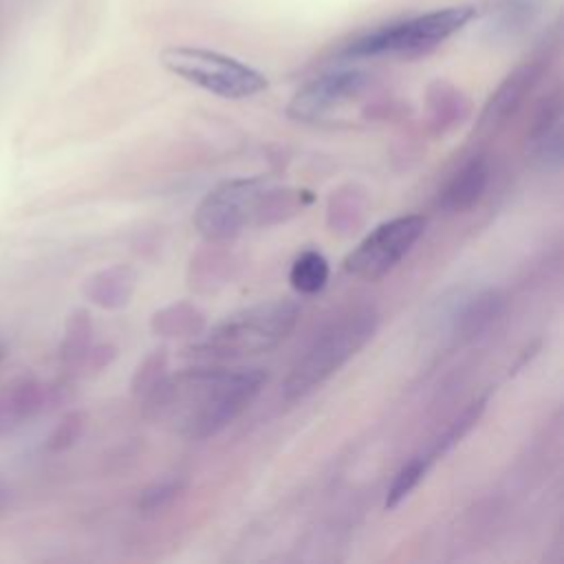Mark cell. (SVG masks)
I'll return each instance as SVG.
<instances>
[{"label":"cell","instance_id":"52a82bcc","mask_svg":"<svg viewBox=\"0 0 564 564\" xmlns=\"http://www.w3.org/2000/svg\"><path fill=\"white\" fill-rule=\"evenodd\" d=\"M425 231L421 214H405L377 225L346 258L344 269L366 282L386 278Z\"/></svg>","mask_w":564,"mask_h":564},{"label":"cell","instance_id":"30bf717a","mask_svg":"<svg viewBox=\"0 0 564 564\" xmlns=\"http://www.w3.org/2000/svg\"><path fill=\"white\" fill-rule=\"evenodd\" d=\"M538 82V66H520L516 68L487 99L480 117H478V130L480 132H498L524 104L527 95Z\"/></svg>","mask_w":564,"mask_h":564},{"label":"cell","instance_id":"44dd1931","mask_svg":"<svg viewBox=\"0 0 564 564\" xmlns=\"http://www.w3.org/2000/svg\"><path fill=\"white\" fill-rule=\"evenodd\" d=\"M430 465H432V456H430V454L410 458V460L394 474V478H392V482H390V487H388V494H386V509L399 507V505L419 487V482L425 478Z\"/></svg>","mask_w":564,"mask_h":564},{"label":"cell","instance_id":"83f0119b","mask_svg":"<svg viewBox=\"0 0 564 564\" xmlns=\"http://www.w3.org/2000/svg\"><path fill=\"white\" fill-rule=\"evenodd\" d=\"M2 357H4V352H2V348H0V361H2Z\"/></svg>","mask_w":564,"mask_h":564},{"label":"cell","instance_id":"7c38bea8","mask_svg":"<svg viewBox=\"0 0 564 564\" xmlns=\"http://www.w3.org/2000/svg\"><path fill=\"white\" fill-rule=\"evenodd\" d=\"M137 289V271L128 264H112L84 282V295L104 311H119L130 304Z\"/></svg>","mask_w":564,"mask_h":564},{"label":"cell","instance_id":"8fae6325","mask_svg":"<svg viewBox=\"0 0 564 564\" xmlns=\"http://www.w3.org/2000/svg\"><path fill=\"white\" fill-rule=\"evenodd\" d=\"M562 101L560 93L549 95L535 110L527 141L529 152L544 170H560L562 165Z\"/></svg>","mask_w":564,"mask_h":564},{"label":"cell","instance_id":"ac0fdd59","mask_svg":"<svg viewBox=\"0 0 564 564\" xmlns=\"http://www.w3.org/2000/svg\"><path fill=\"white\" fill-rule=\"evenodd\" d=\"M2 397L13 416L24 423L46 408V403L51 401V388L33 377H18L2 390Z\"/></svg>","mask_w":564,"mask_h":564},{"label":"cell","instance_id":"9c48e42d","mask_svg":"<svg viewBox=\"0 0 564 564\" xmlns=\"http://www.w3.org/2000/svg\"><path fill=\"white\" fill-rule=\"evenodd\" d=\"M491 178V167L485 154H474L463 161L443 183L436 196L438 209L447 214H465L485 196Z\"/></svg>","mask_w":564,"mask_h":564},{"label":"cell","instance_id":"2e32d148","mask_svg":"<svg viewBox=\"0 0 564 564\" xmlns=\"http://www.w3.org/2000/svg\"><path fill=\"white\" fill-rule=\"evenodd\" d=\"M150 328L159 337L194 339L205 330V313L192 302H172L152 315Z\"/></svg>","mask_w":564,"mask_h":564},{"label":"cell","instance_id":"ffe728a7","mask_svg":"<svg viewBox=\"0 0 564 564\" xmlns=\"http://www.w3.org/2000/svg\"><path fill=\"white\" fill-rule=\"evenodd\" d=\"M165 379H167V348L161 346V348H154L152 352H148L139 361V366L130 379V390L139 401L145 403L163 386Z\"/></svg>","mask_w":564,"mask_h":564},{"label":"cell","instance_id":"8992f818","mask_svg":"<svg viewBox=\"0 0 564 564\" xmlns=\"http://www.w3.org/2000/svg\"><path fill=\"white\" fill-rule=\"evenodd\" d=\"M167 73L223 99H247L269 88V79L253 66L200 46H167L161 51Z\"/></svg>","mask_w":564,"mask_h":564},{"label":"cell","instance_id":"5bb4252c","mask_svg":"<svg viewBox=\"0 0 564 564\" xmlns=\"http://www.w3.org/2000/svg\"><path fill=\"white\" fill-rule=\"evenodd\" d=\"M368 198L359 185L346 183L330 192L326 205V225L339 236H350L359 231L366 223Z\"/></svg>","mask_w":564,"mask_h":564},{"label":"cell","instance_id":"5b68a950","mask_svg":"<svg viewBox=\"0 0 564 564\" xmlns=\"http://www.w3.org/2000/svg\"><path fill=\"white\" fill-rule=\"evenodd\" d=\"M476 9L471 4L436 9L401 22L379 26L346 46V57H414L436 48L441 42L458 33Z\"/></svg>","mask_w":564,"mask_h":564},{"label":"cell","instance_id":"6da1fadb","mask_svg":"<svg viewBox=\"0 0 564 564\" xmlns=\"http://www.w3.org/2000/svg\"><path fill=\"white\" fill-rule=\"evenodd\" d=\"M267 375L262 368H189L174 377L145 401L165 414L192 441H205L234 423L260 394Z\"/></svg>","mask_w":564,"mask_h":564},{"label":"cell","instance_id":"9a60e30c","mask_svg":"<svg viewBox=\"0 0 564 564\" xmlns=\"http://www.w3.org/2000/svg\"><path fill=\"white\" fill-rule=\"evenodd\" d=\"M234 260L225 249L207 247L192 256L187 267V286L196 293H212L231 278Z\"/></svg>","mask_w":564,"mask_h":564},{"label":"cell","instance_id":"4fadbf2b","mask_svg":"<svg viewBox=\"0 0 564 564\" xmlns=\"http://www.w3.org/2000/svg\"><path fill=\"white\" fill-rule=\"evenodd\" d=\"M505 295L498 289H485L469 297L454 315L452 333L456 339L471 341L480 337L502 313Z\"/></svg>","mask_w":564,"mask_h":564},{"label":"cell","instance_id":"d6986e66","mask_svg":"<svg viewBox=\"0 0 564 564\" xmlns=\"http://www.w3.org/2000/svg\"><path fill=\"white\" fill-rule=\"evenodd\" d=\"M330 275L328 260L317 249H304L295 256L289 269V284L300 295L319 293Z\"/></svg>","mask_w":564,"mask_h":564},{"label":"cell","instance_id":"4316f807","mask_svg":"<svg viewBox=\"0 0 564 564\" xmlns=\"http://www.w3.org/2000/svg\"><path fill=\"white\" fill-rule=\"evenodd\" d=\"M4 498H7V491H4V487L0 485V509H2V505H4Z\"/></svg>","mask_w":564,"mask_h":564},{"label":"cell","instance_id":"603a6c76","mask_svg":"<svg viewBox=\"0 0 564 564\" xmlns=\"http://www.w3.org/2000/svg\"><path fill=\"white\" fill-rule=\"evenodd\" d=\"M84 427H86V414L82 410H70L66 412L57 425L51 430L46 443H44V449L48 454H62L66 449H70L84 434Z\"/></svg>","mask_w":564,"mask_h":564},{"label":"cell","instance_id":"277c9868","mask_svg":"<svg viewBox=\"0 0 564 564\" xmlns=\"http://www.w3.org/2000/svg\"><path fill=\"white\" fill-rule=\"evenodd\" d=\"M300 304L289 297L251 304L194 337L187 355L218 361L267 352L289 337L300 319Z\"/></svg>","mask_w":564,"mask_h":564},{"label":"cell","instance_id":"d4e9b609","mask_svg":"<svg viewBox=\"0 0 564 564\" xmlns=\"http://www.w3.org/2000/svg\"><path fill=\"white\" fill-rule=\"evenodd\" d=\"M117 357V348L112 344H97V346H90L86 359H84V366L82 370H93V372H99L104 370L106 366H110V361Z\"/></svg>","mask_w":564,"mask_h":564},{"label":"cell","instance_id":"cb8c5ba5","mask_svg":"<svg viewBox=\"0 0 564 564\" xmlns=\"http://www.w3.org/2000/svg\"><path fill=\"white\" fill-rule=\"evenodd\" d=\"M183 489V482L181 480H163V482H154L150 487H145L139 496V509L143 513H150V511H159L163 509L165 505H170Z\"/></svg>","mask_w":564,"mask_h":564},{"label":"cell","instance_id":"7402d4cb","mask_svg":"<svg viewBox=\"0 0 564 564\" xmlns=\"http://www.w3.org/2000/svg\"><path fill=\"white\" fill-rule=\"evenodd\" d=\"M485 408H487V397H478L476 401H471V403L449 423V427L443 432V436L436 441V445H434L432 452H430L432 460L438 458V456H443L445 452H449L456 443H460V441L478 425V421H480Z\"/></svg>","mask_w":564,"mask_h":564},{"label":"cell","instance_id":"e0dca14e","mask_svg":"<svg viewBox=\"0 0 564 564\" xmlns=\"http://www.w3.org/2000/svg\"><path fill=\"white\" fill-rule=\"evenodd\" d=\"M93 346V319L86 308H75L64 324L59 341V364L66 372H79Z\"/></svg>","mask_w":564,"mask_h":564},{"label":"cell","instance_id":"484cf974","mask_svg":"<svg viewBox=\"0 0 564 564\" xmlns=\"http://www.w3.org/2000/svg\"><path fill=\"white\" fill-rule=\"evenodd\" d=\"M18 425H22V423L13 416V412L9 410V405H7V401H4V397L0 392V436L13 432Z\"/></svg>","mask_w":564,"mask_h":564},{"label":"cell","instance_id":"3957f363","mask_svg":"<svg viewBox=\"0 0 564 564\" xmlns=\"http://www.w3.org/2000/svg\"><path fill=\"white\" fill-rule=\"evenodd\" d=\"M377 326L379 311L372 304H355L339 311L291 366L282 383V399L295 403L319 388L372 339Z\"/></svg>","mask_w":564,"mask_h":564},{"label":"cell","instance_id":"7a4b0ae2","mask_svg":"<svg viewBox=\"0 0 564 564\" xmlns=\"http://www.w3.org/2000/svg\"><path fill=\"white\" fill-rule=\"evenodd\" d=\"M308 189L275 185L267 176H242L218 183L194 212L196 231L212 245L227 242L249 227L286 223L313 205Z\"/></svg>","mask_w":564,"mask_h":564},{"label":"cell","instance_id":"ba28073f","mask_svg":"<svg viewBox=\"0 0 564 564\" xmlns=\"http://www.w3.org/2000/svg\"><path fill=\"white\" fill-rule=\"evenodd\" d=\"M368 88V75L361 70H333L304 84L289 101L286 115L302 123H326L335 119L346 104L359 99Z\"/></svg>","mask_w":564,"mask_h":564}]
</instances>
